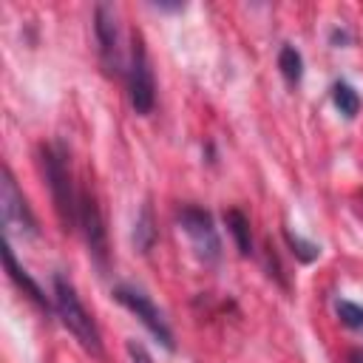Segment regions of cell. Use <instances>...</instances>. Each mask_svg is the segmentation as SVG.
<instances>
[{
	"mask_svg": "<svg viewBox=\"0 0 363 363\" xmlns=\"http://www.w3.org/2000/svg\"><path fill=\"white\" fill-rule=\"evenodd\" d=\"M113 298H116L125 309H130L164 349H173V332H170V326L164 323L162 312L153 306V301H150L145 292H139V289H133V286H116V289H113Z\"/></svg>",
	"mask_w": 363,
	"mask_h": 363,
	"instance_id": "obj_6",
	"label": "cell"
},
{
	"mask_svg": "<svg viewBox=\"0 0 363 363\" xmlns=\"http://www.w3.org/2000/svg\"><path fill=\"white\" fill-rule=\"evenodd\" d=\"M3 261H6V272H9V278H11V281H14V284H17V286H20V289L34 301V303H40L43 309H48V298L43 295L40 284H37V281H34V278H31V275L17 264V261H14V252H11V247H9V244L3 247Z\"/></svg>",
	"mask_w": 363,
	"mask_h": 363,
	"instance_id": "obj_9",
	"label": "cell"
},
{
	"mask_svg": "<svg viewBox=\"0 0 363 363\" xmlns=\"http://www.w3.org/2000/svg\"><path fill=\"white\" fill-rule=\"evenodd\" d=\"M335 309H337V318H340L346 326H352V329H363V306H360V303L337 301Z\"/></svg>",
	"mask_w": 363,
	"mask_h": 363,
	"instance_id": "obj_14",
	"label": "cell"
},
{
	"mask_svg": "<svg viewBox=\"0 0 363 363\" xmlns=\"http://www.w3.org/2000/svg\"><path fill=\"white\" fill-rule=\"evenodd\" d=\"M153 238H156V230H153V213H150V207H142V216L136 218L133 241H136V247H139L142 252H147L150 244H153Z\"/></svg>",
	"mask_w": 363,
	"mask_h": 363,
	"instance_id": "obj_13",
	"label": "cell"
},
{
	"mask_svg": "<svg viewBox=\"0 0 363 363\" xmlns=\"http://www.w3.org/2000/svg\"><path fill=\"white\" fill-rule=\"evenodd\" d=\"M54 306H57V315L62 318V323L68 326V332L79 340V346L91 354H102V335H99V326L96 320L91 318V312L82 306L74 284L62 275H54Z\"/></svg>",
	"mask_w": 363,
	"mask_h": 363,
	"instance_id": "obj_1",
	"label": "cell"
},
{
	"mask_svg": "<svg viewBox=\"0 0 363 363\" xmlns=\"http://www.w3.org/2000/svg\"><path fill=\"white\" fill-rule=\"evenodd\" d=\"M128 354H130V360H133V363H153V360H150V354L145 352V346H139L136 340H128Z\"/></svg>",
	"mask_w": 363,
	"mask_h": 363,
	"instance_id": "obj_16",
	"label": "cell"
},
{
	"mask_svg": "<svg viewBox=\"0 0 363 363\" xmlns=\"http://www.w3.org/2000/svg\"><path fill=\"white\" fill-rule=\"evenodd\" d=\"M40 159H43V173H45L48 190H51L54 210H57L62 227L71 230V227L79 224V196L74 193V182H71V170H68L65 153L60 147L43 145L40 147Z\"/></svg>",
	"mask_w": 363,
	"mask_h": 363,
	"instance_id": "obj_2",
	"label": "cell"
},
{
	"mask_svg": "<svg viewBox=\"0 0 363 363\" xmlns=\"http://www.w3.org/2000/svg\"><path fill=\"white\" fill-rule=\"evenodd\" d=\"M0 216H3V227H6V238L11 235H20V238H28L37 233V221L11 176V170L6 167L3 170V182H0Z\"/></svg>",
	"mask_w": 363,
	"mask_h": 363,
	"instance_id": "obj_4",
	"label": "cell"
},
{
	"mask_svg": "<svg viewBox=\"0 0 363 363\" xmlns=\"http://www.w3.org/2000/svg\"><path fill=\"white\" fill-rule=\"evenodd\" d=\"M79 227L85 233L88 241V252L94 255V261L99 267H105L108 261V238H105V224H102V213L94 201V196L79 193Z\"/></svg>",
	"mask_w": 363,
	"mask_h": 363,
	"instance_id": "obj_8",
	"label": "cell"
},
{
	"mask_svg": "<svg viewBox=\"0 0 363 363\" xmlns=\"http://www.w3.org/2000/svg\"><path fill=\"white\" fill-rule=\"evenodd\" d=\"M128 94L130 105L139 116H147L156 102V82H153V68L147 60V48L142 34L130 37V65H128Z\"/></svg>",
	"mask_w": 363,
	"mask_h": 363,
	"instance_id": "obj_3",
	"label": "cell"
},
{
	"mask_svg": "<svg viewBox=\"0 0 363 363\" xmlns=\"http://www.w3.org/2000/svg\"><path fill=\"white\" fill-rule=\"evenodd\" d=\"M278 68L284 74V79L289 85H298L301 77H303V60H301V51L295 45H284L281 54H278Z\"/></svg>",
	"mask_w": 363,
	"mask_h": 363,
	"instance_id": "obj_11",
	"label": "cell"
},
{
	"mask_svg": "<svg viewBox=\"0 0 363 363\" xmlns=\"http://www.w3.org/2000/svg\"><path fill=\"white\" fill-rule=\"evenodd\" d=\"M224 221H227V230H230V235H233L238 252H241V255H250V252H252V235H250V221H247V216H244L241 210H227V213H224Z\"/></svg>",
	"mask_w": 363,
	"mask_h": 363,
	"instance_id": "obj_10",
	"label": "cell"
},
{
	"mask_svg": "<svg viewBox=\"0 0 363 363\" xmlns=\"http://www.w3.org/2000/svg\"><path fill=\"white\" fill-rule=\"evenodd\" d=\"M179 224L187 233V238H190V244H193V250L201 261H216L221 255V241H218V233L213 227L210 213H204L201 207L187 204V207L179 210Z\"/></svg>",
	"mask_w": 363,
	"mask_h": 363,
	"instance_id": "obj_5",
	"label": "cell"
},
{
	"mask_svg": "<svg viewBox=\"0 0 363 363\" xmlns=\"http://www.w3.org/2000/svg\"><path fill=\"white\" fill-rule=\"evenodd\" d=\"M332 102H335V108H337L346 119L357 116V111H360V96H357V91H354L349 82H335V88H332Z\"/></svg>",
	"mask_w": 363,
	"mask_h": 363,
	"instance_id": "obj_12",
	"label": "cell"
},
{
	"mask_svg": "<svg viewBox=\"0 0 363 363\" xmlns=\"http://www.w3.org/2000/svg\"><path fill=\"white\" fill-rule=\"evenodd\" d=\"M349 363H363V349H352L349 352Z\"/></svg>",
	"mask_w": 363,
	"mask_h": 363,
	"instance_id": "obj_17",
	"label": "cell"
},
{
	"mask_svg": "<svg viewBox=\"0 0 363 363\" xmlns=\"http://www.w3.org/2000/svg\"><path fill=\"white\" fill-rule=\"evenodd\" d=\"M286 241H289L292 252H295L301 261H306V264H309V261H315V258H318V252H320V250H318V244H312V241H303L301 235H292L289 230H286Z\"/></svg>",
	"mask_w": 363,
	"mask_h": 363,
	"instance_id": "obj_15",
	"label": "cell"
},
{
	"mask_svg": "<svg viewBox=\"0 0 363 363\" xmlns=\"http://www.w3.org/2000/svg\"><path fill=\"white\" fill-rule=\"evenodd\" d=\"M94 31H96V43H99V57L105 71H119L122 68V57H119V31H116V11L108 3H99L94 11Z\"/></svg>",
	"mask_w": 363,
	"mask_h": 363,
	"instance_id": "obj_7",
	"label": "cell"
}]
</instances>
